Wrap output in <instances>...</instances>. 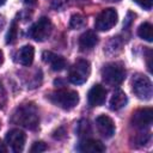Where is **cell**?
<instances>
[{"label":"cell","mask_w":153,"mask_h":153,"mask_svg":"<svg viewBox=\"0 0 153 153\" xmlns=\"http://www.w3.org/2000/svg\"><path fill=\"white\" fill-rule=\"evenodd\" d=\"M106 90L102 85H93L87 94V100L90 106H99L105 102Z\"/></svg>","instance_id":"8fae6325"},{"label":"cell","mask_w":153,"mask_h":153,"mask_svg":"<svg viewBox=\"0 0 153 153\" xmlns=\"http://www.w3.org/2000/svg\"><path fill=\"white\" fill-rule=\"evenodd\" d=\"M2 62H4V54H2V51L0 50V66L2 65Z\"/></svg>","instance_id":"484cf974"},{"label":"cell","mask_w":153,"mask_h":153,"mask_svg":"<svg viewBox=\"0 0 153 153\" xmlns=\"http://www.w3.org/2000/svg\"><path fill=\"white\" fill-rule=\"evenodd\" d=\"M131 86H133L134 94L139 99L149 100L152 98L153 90H152V82H151V80H149L148 76L142 75V74H136L133 78Z\"/></svg>","instance_id":"5b68a950"},{"label":"cell","mask_w":153,"mask_h":153,"mask_svg":"<svg viewBox=\"0 0 153 153\" xmlns=\"http://www.w3.org/2000/svg\"><path fill=\"white\" fill-rule=\"evenodd\" d=\"M23 1L27 5H35L36 4V0H23Z\"/></svg>","instance_id":"cb8c5ba5"},{"label":"cell","mask_w":153,"mask_h":153,"mask_svg":"<svg viewBox=\"0 0 153 153\" xmlns=\"http://www.w3.org/2000/svg\"><path fill=\"white\" fill-rule=\"evenodd\" d=\"M117 19H118V14H117L116 10H114V8H105L96 18L94 27L98 31H108V30L112 29L116 25Z\"/></svg>","instance_id":"52a82bcc"},{"label":"cell","mask_w":153,"mask_h":153,"mask_svg":"<svg viewBox=\"0 0 153 153\" xmlns=\"http://www.w3.org/2000/svg\"><path fill=\"white\" fill-rule=\"evenodd\" d=\"M90 73H91L90 62L87 60L80 59L69 68L68 80L74 85H81L88 79Z\"/></svg>","instance_id":"277c9868"},{"label":"cell","mask_w":153,"mask_h":153,"mask_svg":"<svg viewBox=\"0 0 153 153\" xmlns=\"http://www.w3.org/2000/svg\"><path fill=\"white\" fill-rule=\"evenodd\" d=\"M86 130L91 131L90 130V124H88V121L82 120L78 124V133H79V135H84V134H86Z\"/></svg>","instance_id":"44dd1931"},{"label":"cell","mask_w":153,"mask_h":153,"mask_svg":"<svg viewBox=\"0 0 153 153\" xmlns=\"http://www.w3.org/2000/svg\"><path fill=\"white\" fill-rule=\"evenodd\" d=\"M97 43H98V37H97V35H96L93 31H91V30L84 32V33L80 36V38H79V48H80L81 51L92 50V49L96 47Z\"/></svg>","instance_id":"5bb4252c"},{"label":"cell","mask_w":153,"mask_h":153,"mask_svg":"<svg viewBox=\"0 0 153 153\" xmlns=\"http://www.w3.org/2000/svg\"><path fill=\"white\" fill-rule=\"evenodd\" d=\"M6 143L7 146L16 153H19L24 149L25 146V140H26V135L22 129H11L7 134H6Z\"/></svg>","instance_id":"9c48e42d"},{"label":"cell","mask_w":153,"mask_h":153,"mask_svg":"<svg viewBox=\"0 0 153 153\" xmlns=\"http://www.w3.org/2000/svg\"><path fill=\"white\" fill-rule=\"evenodd\" d=\"M33 56H35V49L32 45H24L23 48H20V50L18 51V62L22 63L23 66H30L33 61Z\"/></svg>","instance_id":"2e32d148"},{"label":"cell","mask_w":153,"mask_h":153,"mask_svg":"<svg viewBox=\"0 0 153 153\" xmlns=\"http://www.w3.org/2000/svg\"><path fill=\"white\" fill-rule=\"evenodd\" d=\"M53 31V24L49 18L42 17L39 18L29 30V36L37 42H44L49 38Z\"/></svg>","instance_id":"8992f818"},{"label":"cell","mask_w":153,"mask_h":153,"mask_svg":"<svg viewBox=\"0 0 153 153\" xmlns=\"http://www.w3.org/2000/svg\"><path fill=\"white\" fill-rule=\"evenodd\" d=\"M78 151L80 152H86V153H102L105 151V146L98 141V140H93V139H84L79 146H78Z\"/></svg>","instance_id":"4fadbf2b"},{"label":"cell","mask_w":153,"mask_h":153,"mask_svg":"<svg viewBox=\"0 0 153 153\" xmlns=\"http://www.w3.org/2000/svg\"><path fill=\"white\" fill-rule=\"evenodd\" d=\"M6 100H7V98H6V91H5L4 86L0 82V109H4V106L6 105Z\"/></svg>","instance_id":"603a6c76"},{"label":"cell","mask_w":153,"mask_h":153,"mask_svg":"<svg viewBox=\"0 0 153 153\" xmlns=\"http://www.w3.org/2000/svg\"><path fill=\"white\" fill-rule=\"evenodd\" d=\"M104 1H108V2H117L120 0H104Z\"/></svg>","instance_id":"4316f807"},{"label":"cell","mask_w":153,"mask_h":153,"mask_svg":"<svg viewBox=\"0 0 153 153\" xmlns=\"http://www.w3.org/2000/svg\"><path fill=\"white\" fill-rule=\"evenodd\" d=\"M11 122L26 129H36L39 123L37 108L31 103L18 106L12 115Z\"/></svg>","instance_id":"6da1fadb"},{"label":"cell","mask_w":153,"mask_h":153,"mask_svg":"<svg viewBox=\"0 0 153 153\" xmlns=\"http://www.w3.org/2000/svg\"><path fill=\"white\" fill-rule=\"evenodd\" d=\"M4 25H5V20H4V18L0 16V31H1V29L4 27Z\"/></svg>","instance_id":"d4e9b609"},{"label":"cell","mask_w":153,"mask_h":153,"mask_svg":"<svg viewBox=\"0 0 153 153\" xmlns=\"http://www.w3.org/2000/svg\"><path fill=\"white\" fill-rule=\"evenodd\" d=\"M45 149H47L45 143L42 142V141H37V142H35V143L31 146L30 152H32V153H39V152H44Z\"/></svg>","instance_id":"ffe728a7"},{"label":"cell","mask_w":153,"mask_h":153,"mask_svg":"<svg viewBox=\"0 0 153 153\" xmlns=\"http://www.w3.org/2000/svg\"><path fill=\"white\" fill-rule=\"evenodd\" d=\"M17 35H18L17 23H16V22H12V24H11L8 31H7V35H6V43H7V44L14 43L16 39H17Z\"/></svg>","instance_id":"d6986e66"},{"label":"cell","mask_w":153,"mask_h":153,"mask_svg":"<svg viewBox=\"0 0 153 153\" xmlns=\"http://www.w3.org/2000/svg\"><path fill=\"white\" fill-rule=\"evenodd\" d=\"M140 7H142L143 10H147L149 11L152 8V5H153V0H134Z\"/></svg>","instance_id":"7402d4cb"},{"label":"cell","mask_w":153,"mask_h":153,"mask_svg":"<svg viewBox=\"0 0 153 153\" xmlns=\"http://www.w3.org/2000/svg\"><path fill=\"white\" fill-rule=\"evenodd\" d=\"M137 35L140 38L147 41V42H152L153 41V26L151 23H142L139 29H137Z\"/></svg>","instance_id":"e0dca14e"},{"label":"cell","mask_w":153,"mask_h":153,"mask_svg":"<svg viewBox=\"0 0 153 153\" xmlns=\"http://www.w3.org/2000/svg\"><path fill=\"white\" fill-rule=\"evenodd\" d=\"M42 59L45 63H49L51 69L55 71V72H60V71L65 69L66 66H67L66 60L62 56H60L55 53H51V51H43Z\"/></svg>","instance_id":"7c38bea8"},{"label":"cell","mask_w":153,"mask_h":153,"mask_svg":"<svg viewBox=\"0 0 153 153\" xmlns=\"http://www.w3.org/2000/svg\"><path fill=\"white\" fill-rule=\"evenodd\" d=\"M102 78L108 85L117 86L126 79V68L121 62H110L102 68Z\"/></svg>","instance_id":"3957f363"},{"label":"cell","mask_w":153,"mask_h":153,"mask_svg":"<svg viewBox=\"0 0 153 153\" xmlns=\"http://www.w3.org/2000/svg\"><path fill=\"white\" fill-rule=\"evenodd\" d=\"M5 2H6V0H0V6H2Z\"/></svg>","instance_id":"83f0119b"},{"label":"cell","mask_w":153,"mask_h":153,"mask_svg":"<svg viewBox=\"0 0 153 153\" xmlns=\"http://www.w3.org/2000/svg\"><path fill=\"white\" fill-rule=\"evenodd\" d=\"M85 25H86V19L84 18V16H81V14H79V13L73 14V16L71 17V19H69V26H71L72 29H74V30L81 29V27H84Z\"/></svg>","instance_id":"ac0fdd59"},{"label":"cell","mask_w":153,"mask_h":153,"mask_svg":"<svg viewBox=\"0 0 153 153\" xmlns=\"http://www.w3.org/2000/svg\"><path fill=\"white\" fill-rule=\"evenodd\" d=\"M127 103H128V98H127L126 93L122 90H116L111 96L109 105L112 111H117V110H121L122 108H124L127 105Z\"/></svg>","instance_id":"9a60e30c"},{"label":"cell","mask_w":153,"mask_h":153,"mask_svg":"<svg viewBox=\"0 0 153 153\" xmlns=\"http://www.w3.org/2000/svg\"><path fill=\"white\" fill-rule=\"evenodd\" d=\"M153 120V110L152 108H143L136 110L131 116V126L137 129H146L151 127Z\"/></svg>","instance_id":"ba28073f"},{"label":"cell","mask_w":153,"mask_h":153,"mask_svg":"<svg viewBox=\"0 0 153 153\" xmlns=\"http://www.w3.org/2000/svg\"><path fill=\"white\" fill-rule=\"evenodd\" d=\"M49 100L63 110H71L79 103V94L74 90L60 88L48 96Z\"/></svg>","instance_id":"7a4b0ae2"},{"label":"cell","mask_w":153,"mask_h":153,"mask_svg":"<svg viewBox=\"0 0 153 153\" xmlns=\"http://www.w3.org/2000/svg\"><path fill=\"white\" fill-rule=\"evenodd\" d=\"M78 1H87V0H78Z\"/></svg>","instance_id":"f1b7e54d"},{"label":"cell","mask_w":153,"mask_h":153,"mask_svg":"<svg viewBox=\"0 0 153 153\" xmlns=\"http://www.w3.org/2000/svg\"><path fill=\"white\" fill-rule=\"evenodd\" d=\"M96 127L99 134L105 139H110L115 134V123L106 115H99L96 118Z\"/></svg>","instance_id":"30bf717a"}]
</instances>
